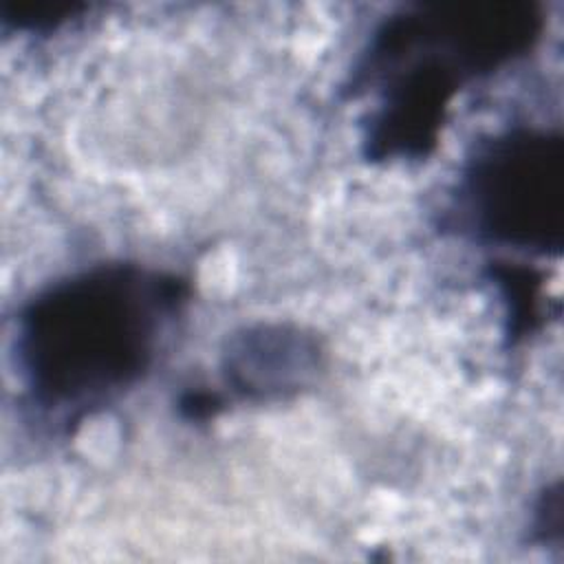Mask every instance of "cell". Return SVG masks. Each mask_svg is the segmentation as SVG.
<instances>
[{"label": "cell", "instance_id": "3957f363", "mask_svg": "<svg viewBox=\"0 0 564 564\" xmlns=\"http://www.w3.org/2000/svg\"><path fill=\"white\" fill-rule=\"evenodd\" d=\"M322 368L313 335L286 324H258L234 333L223 352V375L240 397L256 401L300 392Z\"/></svg>", "mask_w": 564, "mask_h": 564}, {"label": "cell", "instance_id": "7a4b0ae2", "mask_svg": "<svg viewBox=\"0 0 564 564\" xmlns=\"http://www.w3.org/2000/svg\"><path fill=\"white\" fill-rule=\"evenodd\" d=\"M476 238L538 256L562 253L564 141L557 130L513 126L480 139L456 192Z\"/></svg>", "mask_w": 564, "mask_h": 564}, {"label": "cell", "instance_id": "277c9868", "mask_svg": "<svg viewBox=\"0 0 564 564\" xmlns=\"http://www.w3.org/2000/svg\"><path fill=\"white\" fill-rule=\"evenodd\" d=\"M86 4L73 2H11L2 4V22L18 31H55L62 24L79 18Z\"/></svg>", "mask_w": 564, "mask_h": 564}, {"label": "cell", "instance_id": "6da1fadb", "mask_svg": "<svg viewBox=\"0 0 564 564\" xmlns=\"http://www.w3.org/2000/svg\"><path fill=\"white\" fill-rule=\"evenodd\" d=\"M189 286L139 264H97L35 293L15 324V368L44 419L70 427L154 366Z\"/></svg>", "mask_w": 564, "mask_h": 564}]
</instances>
